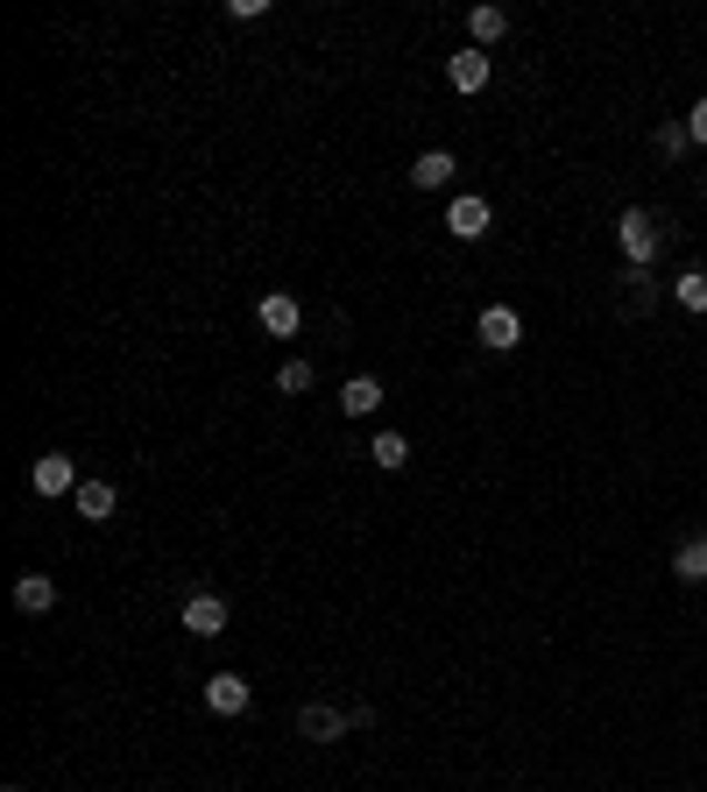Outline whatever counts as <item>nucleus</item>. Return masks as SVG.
Returning <instances> with one entry per match:
<instances>
[{
    "instance_id": "f257e3e1",
    "label": "nucleus",
    "mask_w": 707,
    "mask_h": 792,
    "mask_svg": "<svg viewBox=\"0 0 707 792\" xmlns=\"http://www.w3.org/2000/svg\"><path fill=\"white\" fill-rule=\"evenodd\" d=\"M616 241H623V255H629V269H652L658 255H665V234H658V220L644 205H629L623 220H616Z\"/></svg>"
},
{
    "instance_id": "f03ea898",
    "label": "nucleus",
    "mask_w": 707,
    "mask_h": 792,
    "mask_svg": "<svg viewBox=\"0 0 707 792\" xmlns=\"http://www.w3.org/2000/svg\"><path fill=\"white\" fill-rule=\"evenodd\" d=\"M488 227H495V205L474 199V191H461V199L446 205V234H453V241H482Z\"/></svg>"
},
{
    "instance_id": "7ed1b4c3",
    "label": "nucleus",
    "mask_w": 707,
    "mask_h": 792,
    "mask_svg": "<svg viewBox=\"0 0 707 792\" xmlns=\"http://www.w3.org/2000/svg\"><path fill=\"white\" fill-rule=\"evenodd\" d=\"M347 729H354L347 708H326V701H304L297 708V736H312V743H340Z\"/></svg>"
},
{
    "instance_id": "20e7f679",
    "label": "nucleus",
    "mask_w": 707,
    "mask_h": 792,
    "mask_svg": "<svg viewBox=\"0 0 707 792\" xmlns=\"http://www.w3.org/2000/svg\"><path fill=\"white\" fill-rule=\"evenodd\" d=\"M255 325H262V333H270V340H291L297 325H304V304H297L291 291H270V298L255 304Z\"/></svg>"
},
{
    "instance_id": "39448f33",
    "label": "nucleus",
    "mask_w": 707,
    "mask_h": 792,
    "mask_svg": "<svg viewBox=\"0 0 707 792\" xmlns=\"http://www.w3.org/2000/svg\"><path fill=\"white\" fill-rule=\"evenodd\" d=\"M29 489L36 495H79V468H71V453H43L29 468Z\"/></svg>"
},
{
    "instance_id": "423d86ee",
    "label": "nucleus",
    "mask_w": 707,
    "mask_h": 792,
    "mask_svg": "<svg viewBox=\"0 0 707 792\" xmlns=\"http://www.w3.org/2000/svg\"><path fill=\"white\" fill-rule=\"evenodd\" d=\"M474 333H482V347H495V354H509V347H524V319L509 312V304H488V312L474 319Z\"/></svg>"
},
{
    "instance_id": "0eeeda50",
    "label": "nucleus",
    "mask_w": 707,
    "mask_h": 792,
    "mask_svg": "<svg viewBox=\"0 0 707 792\" xmlns=\"http://www.w3.org/2000/svg\"><path fill=\"white\" fill-rule=\"evenodd\" d=\"M248 701H255V686H248L241 672H213V680H205V708L226 714V722H234V714H248Z\"/></svg>"
},
{
    "instance_id": "6e6552de",
    "label": "nucleus",
    "mask_w": 707,
    "mask_h": 792,
    "mask_svg": "<svg viewBox=\"0 0 707 792\" xmlns=\"http://www.w3.org/2000/svg\"><path fill=\"white\" fill-rule=\"evenodd\" d=\"M446 79H453V92H482V86L495 79V57H488V50H461V57L446 64Z\"/></svg>"
},
{
    "instance_id": "1a4fd4ad",
    "label": "nucleus",
    "mask_w": 707,
    "mask_h": 792,
    "mask_svg": "<svg viewBox=\"0 0 707 792\" xmlns=\"http://www.w3.org/2000/svg\"><path fill=\"white\" fill-rule=\"evenodd\" d=\"M453 178H461V163H453V149H425V157L411 163V184H417V191H446Z\"/></svg>"
},
{
    "instance_id": "9d476101",
    "label": "nucleus",
    "mask_w": 707,
    "mask_h": 792,
    "mask_svg": "<svg viewBox=\"0 0 707 792\" xmlns=\"http://www.w3.org/2000/svg\"><path fill=\"white\" fill-rule=\"evenodd\" d=\"M184 630L191 636H220L226 630V602H220V594H191V602H184Z\"/></svg>"
},
{
    "instance_id": "9b49d317",
    "label": "nucleus",
    "mask_w": 707,
    "mask_h": 792,
    "mask_svg": "<svg viewBox=\"0 0 707 792\" xmlns=\"http://www.w3.org/2000/svg\"><path fill=\"white\" fill-rule=\"evenodd\" d=\"M14 609H22V615H50L57 609V581H50V573H22V581H14Z\"/></svg>"
},
{
    "instance_id": "f8f14e48",
    "label": "nucleus",
    "mask_w": 707,
    "mask_h": 792,
    "mask_svg": "<svg viewBox=\"0 0 707 792\" xmlns=\"http://www.w3.org/2000/svg\"><path fill=\"white\" fill-rule=\"evenodd\" d=\"M71 502H79V517H85V524H107V517L121 510V495H113V481H79V495H71Z\"/></svg>"
},
{
    "instance_id": "ddd939ff",
    "label": "nucleus",
    "mask_w": 707,
    "mask_h": 792,
    "mask_svg": "<svg viewBox=\"0 0 707 792\" xmlns=\"http://www.w3.org/2000/svg\"><path fill=\"white\" fill-rule=\"evenodd\" d=\"M340 411H347V418L382 411V382H375V375H347V390H340Z\"/></svg>"
},
{
    "instance_id": "4468645a",
    "label": "nucleus",
    "mask_w": 707,
    "mask_h": 792,
    "mask_svg": "<svg viewBox=\"0 0 707 792\" xmlns=\"http://www.w3.org/2000/svg\"><path fill=\"white\" fill-rule=\"evenodd\" d=\"M673 573H679L686 588H700V581H707V531H694V538H686V545L673 552Z\"/></svg>"
},
{
    "instance_id": "2eb2a0df",
    "label": "nucleus",
    "mask_w": 707,
    "mask_h": 792,
    "mask_svg": "<svg viewBox=\"0 0 707 792\" xmlns=\"http://www.w3.org/2000/svg\"><path fill=\"white\" fill-rule=\"evenodd\" d=\"M467 29H474V50H488V43H503V36H509V14L503 8H474Z\"/></svg>"
},
{
    "instance_id": "dca6fc26",
    "label": "nucleus",
    "mask_w": 707,
    "mask_h": 792,
    "mask_svg": "<svg viewBox=\"0 0 707 792\" xmlns=\"http://www.w3.org/2000/svg\"><path fill=\"white\" fill-rule=\"evenodd\" d=\"M368 460H375L382 474H396V468H404V460H411V439H404V432H375V447H368Z\"/></svg>"
},
{
    "instance_id": "f3484780",
    "label": "nucleus",
    "mask_w": 707,
    "mask_h": 792,
    "mask_svg": "<svg viewBox=\"0 0 707 792\" xmlns=\"http://www.w3.org/2000/svg\"><path fill=\"white\" fill-rule=\"evenodd\" d=\"M673 298L686 304V312H707V269H686V277H673Z\"/></svg>"
},
{
    "instance_id": "a211bd4d",
    "label": "nucleus",
    "mask_w": 707,
    "mask_h": 792,
    "mask_svg": "<svg viewBox=\"0 0 707 792\" xmlns=\"http://www.w3.org/2000/svg\"><path fill=\"white\" fill-rule=\"evenodd\" d=\"M623 283H629V312L644 319V312H652V304H658V277H652V269H629Z\"/></svg>"
},
{
    "instance_id": "6ab92c4d",
    "label": "nucleus",
    "mask_w": 707,
    "mask_h": 792,
    "mask_svg": "<svg viewBox=\"0 0 707 792\" xmlns=\"http://www.w3.org/2000/svg\"><path fill=\"white\" fill-rule=\"evenodd\" d=\"M312 382H319V375H312V361H283V369H276V390H283V397H304Z\"/></svg>"
},
{
    "instance_id": "aec40b11",
    "label": "nucleus",
    "mask_w": 707,
    "mask_h": 792,
    "mask_svg": "<svg viewBox=\"0 0 707 792\" xmlns=\"http://www.w3.org/2000/svg\"><path fill=\"white\" fill-rule=\"evenodd\" d=\"M652 142H658V157L673 163V157H686V149H694V134H686V121H665V128L652 134Z\"/></svg>"
},
{
    "instance_id": "412c9836",
    "label": "nucleus",
    "mask_w": 707,
    "mask_h": 792,
    "mask_svg": "<svg viewBox=\"0 0 707 792\" xmlns=\"http://www.w3.org/2000/svg\"><path fill=\"white\" fill-rule=\"evenodd\" d=\"M686 134H694V142H707V100H694V113H686Z\"/></svg>"
},
{
    "instance_id": "4be33fe9",
    "label": "nucleus",
    "mask_w": 707,
    "mask_h": 792,
    "mask_svg": "<svg viewBox=\"0 0 707 792\" xmlns=\"http://www.w3.org/2000/svg\"><path fill=\"white\" fill-rule=\"evenodd\" d=\"M8 792H22V785H8Z\"/></svg>"
},
{
    "instance_id": "5701e85b",
    "label": "nucleus",
    "mask_w": 707,
    "mask_h": 792,
    "mask_svg": "<svg viewBox=\"0 0 707 792\" xmlns=\"http://www.w3.org/2000/svg\"><path fill=\"white\" fill-rule=\"evenodd\" d=\"M700 191H707V178H700Z\"/></svg>"
}]
</instances>
